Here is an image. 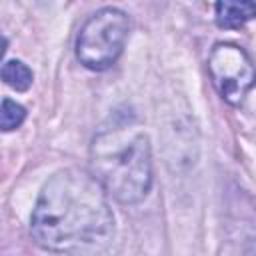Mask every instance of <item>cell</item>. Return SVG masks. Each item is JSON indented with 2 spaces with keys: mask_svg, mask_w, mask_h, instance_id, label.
<instances>
[{
  "mask_svg": "<svg viewBox=\"0 0 256 256\" xmlns=\"http://www.w3.org/2000/svg\"><path fill=\"white\" fill-rule=\"evenodd\" d=\"M34 240L52 252L98 254L114 238V214L102 182L78 168L56 172L32 212Z\"/></svg>",
  "mask_w": 256,
  "mask_h": 256,
  "instance_id": "6da1fadb",
  "label": "cell"
},
{
  "mask_svg": "<svg viewBox=\"0 0 256 256\" xmlns=\"http://www.w3.org/2000/svg\"><path fill=\"white\" fill-rule=\"evenodd\" d=\"M92 174L122 204L146 198L152 186V158L148 136L130 114H116L102 126L90 148Z\"/></svg>",
  "mask_w": 256,
  "mask_h": 256,
  "instance_id": "7a4b0ae2",
  "label": "cell"
},
{
  "mask_svg": "<svg viewBox=\"0 0 256 256\" xmlns=\"http://www.w3.org/2000/svg\"><path fill=\"white\" fill-rule=\"evenodd\" d=\"M130 20L118 8H102L92 14L76 38V58L90 70L110 68L122 54Z\"/></svg>",
  "mask_w": 256,
  "mask_h": 256,
  "instance_id": "3957f363",
  "label": "cell"
},
{
  "mask_svg": "<svg viewBox=\"0 0 256 256\" xmlns=\"http://www.w3.org/2000/svg\"><path fill=\"white\" fill-rule=\"evenodd\" d=\"M208 72L220 96L232 106L242 104L248 90L256 84V68L250 56L236 44H216L208 56Z\"/></svg>",
  "mask_w": 256,
  "mask_h": 256,
  "instance_id": "277c9868",
  "label": "cell"
},
{
  "mask_svg": "<svg viewBox=\"0 0 256 256\" xmlns=\"http://www.w3.org/2000/svg\"><path fill=\"white\" fill-rule=\"evenodd\" d=\"M256 18L254 0H218L216 2V24L220 28L232 30Z\"/></svg>",
  "mask_w": 256,
  "mask_h": 256,
  "instance_id": "5b68a950",
  "label": "cell"
},
{
  "mask_svg": "<svg viewBox=\"0 0 256 256\" xmlns=\"http://www.w3.org/2000/svg\"><path fill=\"white\" fill-rule=\"evenodd\" d=\"M2 80H4L10 88L24 92V90H28L30 84H32V72H30V68H28L24 62H20V60H6V62L2 64Z\"/></svg>",
  "mask_w": 256,
  "mask_h": 256,
  "instance_id": "8992f818",
  "label": "cell"
},
{
  "mask_svg": "<svg viewBox=\"0 0 256 256\" xmlns=\"http://www.w3.org/2000/svg\"><path fill=\"white\" fill-rule=\"evenodd\" d=\"M26 118V110L24 106L16 104L14 100L10 98H4L2 100V110H0V128L4 132H10L14 128H18Z\"/></svg>",
  "mask_w": 256,
  "mask_h": 256,
  "instance_id": "52a82bcc",
  "label": "cell"
}]
</instances>
